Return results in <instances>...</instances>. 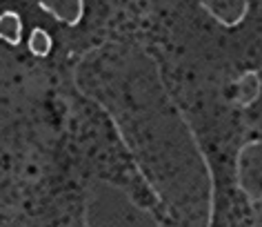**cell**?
Here are the masks:
<instances>
[{
	"label": "cell",
	"mask_w": 262,
	"mask_h": 227,
	"mask_svg": "<svg viewBox=\"0 0 262 227\" xmlns=\"http://www.w3.org/2000/svg\"><path fill=\"white\" fill-rule=\"evenodd\" d=\"M40 7L49 11L54 18H58L60 23H69V25H76L84 11L82 0H40Z\"/></svg>",
	"instance_id": "obj_1"
}]
</instances>
